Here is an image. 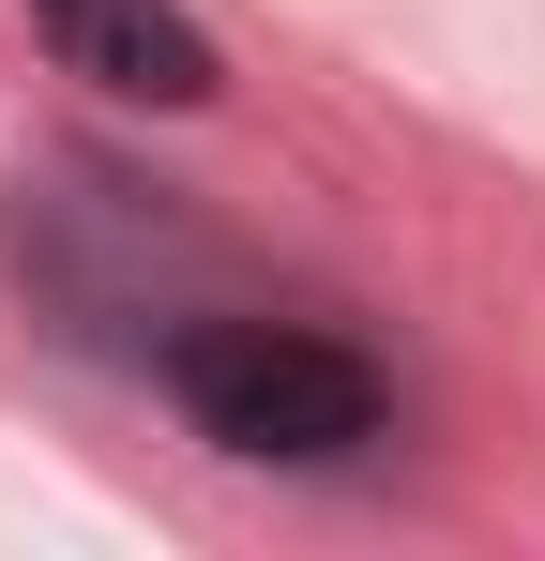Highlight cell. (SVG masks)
<instances>
[{
	"label": "cell",
	"mask_w": 545,
	"mask_h": 561,
	"mask_svg": "<svg viewBox=\"0 0 545 561\" xmlns=\"http://www.w3.org/2000/svg\"><path fill=\"white\" fill-rule=\"evenodd\" d=\"M167 394L182 425L212 440V456L243 470H349L394 440V394H379V365H363L349 334H318V319H182L167 334Z\"/></svg>",
	"instance_id": "1"
},
{
	"label": "cell",
	"mask_w": 545,
	"mask_h": 561,
	"mask_svg": "<svg viewBox=\"0 0 545 561\" xmlns=\"http://www.w3.org/2000/svg\"><path fill=\"white\" fill-rule=\"evenodd\" d=\"M31 46L61 61V77H91L106 106H212L228 92V46L182 15V0H31Z\"/></svg>",
	"instance_id": "2"
}]
</instances>
